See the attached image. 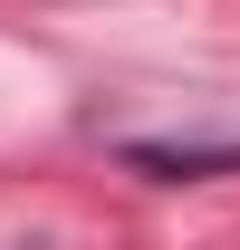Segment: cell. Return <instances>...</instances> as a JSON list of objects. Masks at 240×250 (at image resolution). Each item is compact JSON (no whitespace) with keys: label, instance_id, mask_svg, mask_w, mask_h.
I'll use <instances>...</instances> for the list:
<instances>
[]
</instances>
